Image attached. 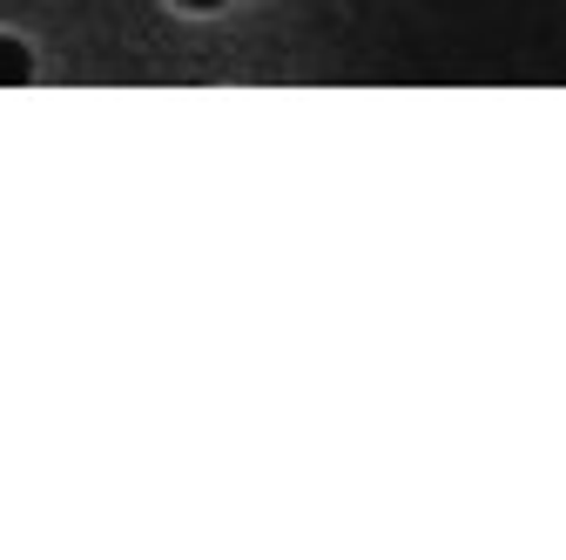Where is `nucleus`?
<instances>
[{"mask_svg": "<svg viewBox=\"0 0 566 560\" xmlns=\"http://www.w3.org/2000/svg\"><path fill=\"white\" fill-rule=\"evenodd\" d=\"M34 75V54L14 41V34H0V89H21Z\"/></svg>", "mask_w": 566, "mask_h": 560, "instance_id": "nucleus-1", "label": "nucleus"}, {"mask_svg": "<svg viewBox=\"0 0 566 560\" xmlns=\"http://www.w3.org/2000/svg\"><path fill=\"white\" fill-rule=\"evenodd\" d=\"M182 8H196V14H202V8H223V0H182Z\"/></svg>", "mask_w": 566, "mask_h": 560, "instance_id": "nucleus-2", "label": "nucleus"}]
</instances>
